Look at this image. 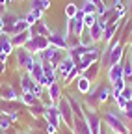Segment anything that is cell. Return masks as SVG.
I'll return each mask as SVG.
<instances>
[{
  "instance_id": "10",
  "label": "cell",
  "mask_w": 132,
  "mask_h": 134,
  "mask_svg": "<svg viewBox=\"0 0 132 134\" xmlns=\"http://www.w3.org/2000/svg\"><path fill=\"white\" fill-rule=\"evenodd\" d=\"M106 78L112 84H115L117 80H123V63H115V65H110L106 69Z\"/></svg>"
},
{
  "instance_id": "32",
  "label": "cell",
  "mask_w": 132,
  "mask_h": 134,
  "mask_svg": "<svg viewBox=\"0 0 132 134\" xmlns=\"http://www.w3.org/2000/svg\"><path fill=\"white\" fill-rule=\"evenodd\" d=\"M121 97H125L127 100H132V86H130V84H127V86L123 88V91H121Z\"/></svg>"
},
{
  "instance_id": "4",
  "label": "cell",
  "mask_w": 132,
  "mask_h": 134,
  "mask_svg": "<svg viewBox=\"0 0 132 134\" xmlns=\"http://www.w3.org/2000/svg\"><path fill=\"white\" fill-rule=\"evenodd\" d=\"M15 58H17V65L21 71H30L36 63V56L30 54L26 48H15Z\"/></svg>"
},
{
  "instance_id": "6",
  "label": "cell",
  "mask_w": 132,
  "mask_h": 134,
  "mask_svg": "<svg viewBox=\"0 0 132 134\" xmlns=\"http://www.w3.org/2000/svg\"><path fill=\"white\" fill-rule=\"evenodd\" d=\"M43 117L47 119L48 125H52V127H56V129L61 125V117H60V112H58V106H56V104H45Z\"/></svg>"
},
{
  "instance_id": "1",
  "label": "cell",
  "mask_w": 132,
  "mask_h": 134,
  "mask_svg": "<svg viewBox=\"0 0 132 134\" xmlns=\"http://www.w3.org/2000/svg\"><path fill=\"white\" fill-rule=\"evenodd\" d=\"M104 123H106L108 130L113 134H130L128 121L125 119L121 110H106L104 112Z\"/></svg>"
},
{
  "instance_id": "5",
  "label": "cell",
  "mask_w": 132,
  "mask_h": 134,
  "mask_svg": "<svg viewBox=\"0 0 132 134\" xmlns=\"http://www.w3.org/2000/svg\"><path fill=\"white\" fill-rule=\"evenodd\" d=\"M86 121H88V127H89L91 134H101V130H102V119L99 117L97 110L86 108Z\"/></svg>"
},
{
  "instance_id": "35",
  "label": "cell",
  "mask_w": 132,
  "mask_h": 134,
  "mask_svg": "<svg viewBox=\"0 0 132 134\" xmlns=\"http://www.w3.org/2000/svg\"><path fill=\"white\" fill-rule=\"evenodd\" d=\"M9 119H11V121H17V119H19V114H17V112H11V114H9Z\"/></svg>"
},
{
  "instance_id": "27",
  "label": "cell",
  "mask_w": 132,
  "mask_h": 134,
  "mask_svg": "<svg viewBox=\"0 0 132 134\" xmlns=\"http://www.w3.org/2000/svg\"><path fill=\"white\" fill-rule=\"evenodd\" d=\"M99 69H101V63H93L88 71H84L82 75H84L86 78H89V80H93V78H97V75H99Z\"/></svg>"
},
{
  "instance_id": "18",
  "label": "cell",
  "mask_w": 132,
  "mask_h": 134,
  "mask_svg": "<svg viewBox=\"0 0 132 134\" xmlns=\"http://www.w3.org/2000/svg\"><path fill=\"white\" fill-rule=\"evenodd\" d=\"M74 86H76V91H78V93L86 95V93H89V91H91V80H89V78H86L84 75H80V76L74 80Z\"/></svg>"
},
{
  "instance_id": "8",
  "label": "cell",
  "mask_w": 132,
  "mask_h": 134,
  "mask_svg": "<svg viewBox=\"0 0 132 134\" xmlns=\"http://www.w3.org/2000/svg\"><path fill=\"white\" fill-rule=\"evenodd\" d=\"M74 67H76V63H74V60L67 54V50H65V56L61 58V62L58 63V67H56V71H58V76L60 78H65V76H67L73 69H74Z\"/></svg>"
},
{
  "instance_id": "36",
  "label": "cell",
  "mask_w": 132,
  "mask_h": 134,
  "mask_svg": "<svg viewBox=\"0 0 132 134\" xmlns=\"http://www.w3.org/2000/svg\"><path fill=\"white\" fill-rule=\"evenodd\" d=\"M6 13V6H2V4H0V17H2Z\"/></svg>"
},
{
  "instance_id": "2",
  "label": "cell",
  "mask_w": 132,
  "mask_h": 134,
  "mask_svg": "<svg viewBox=\"0 0 132 134\" xmlns=\"http://www.w3.org/2000/svg\"><path fill=\"white\" fill-rule=\"evenodd\" d=\"M48 47H50V43H48V37H45V36H32V37L26 41V45H24L22 48H26L30 54L37 56L39 52L47 50Z\"/></svg>"
},
{
  "instance_id": "39",
  "label": "cell",
  "mask_w": 132,
  "mask_h": 134,
  "mask_svg": "<svg viewBox=\"0 0 132 134\" xmlns=\"http://www.w3.org/2000/svg\"><path fill=\"white\" fill-rule=\"evenodd\" d=\"M0 4H2V6H6V4H8V0H0Z\"/></svg>"
},
{
  "instance_id": "3",
  "label": "cell",
  "mask_w": 132,
  "mask_h": 134,
  "mask_svg": "<svg viewBox=\"0 0 132 134\" xmlns=\"http://www.w3.org/2000/svg\"><path fill=\"white\" fill-rule=\"evenodd\" d=\"M56 106H58V112H60V117H61V123L67 125V129H73V125H74V112L71 108V103L67 100V97L61 99Z\"/></svg>"
},
{
  "instance_id": "19",
  "label": "cell",
  "mask_w": 132,
  "mask_h": 134,
  "mask_svg": "<svg viewBox=\"0 0 132 134\" xmlns=\"http://www.w3.org/2000/svg\"><path fill=\"white\" fill-rule=\"evenodd\" d=\"M30 37H32V32H30V30H24V32H21V34H13V36H11L13 47H15V48L24 47V45H26V41H28Z\"/></svg>"
},
{
  "instance_id": "23",
  "label": "cell",
  "mask_w": 132,
  "mask_h": 134,
  "mask_svg": "<svg viewBox=\"0 0 132 134\" xmlns=\"http://www.w3.org/2000/svg\"><path fill=\"white\" fill-rule=\"evenodd\" d=\"M24 19H26V21L30 23V26H32L34 23H37V21H41V19H43V11H41V9H30V11L26 13Z\"/></svg>"
},
{
  "instance_id": "12",
  "label": "cell",
  "mask_w": 132,
  "mask_h": 134,
  "mask_svg": "<svg viewBox=\"0 0 132 134\" xmlns=\"http://www.w3.org/2000/svg\"><path fill=\"white\" fill-rule=\"evenodd\" d=\"M91 93L97 97L99 103H106L108 99H112V97H110V95H112V86H106V84H99L97 90L91 88Z\"/></svg>"
},
{
  "instance_id": "9",
  "label": "cell",
  "mask_w": 132,
  "mask_h": 134,
  "mask_svg": "<svg viewBox=\"0 0 132 134\" xmlns=\"http://www.w3.org/2000/svg\"><path fill=\"white\" fill-rule=\"evenodd\" d=\"M0 21H2V26H4V34H13V28H15V24H17V21H19V17L15 15L13 11H6L2 17H0Z\"/></svg>"
},
{
  "instance_id": "33",
  "label": "cell",
  "mask_w": 132,
  "mask_h": 134,
  "mask_svg": "<svg viewBox=\"0 0 132 134\" xmlns=\"http://www.w3.org/2000/svg\"><path fill=\"white\" fill-rule=\"evenodd\" d=\"M30 112H32V115H43L45 106H41V104L37 103V106H36V104H34V106H30Z\"/></svg>"
},
{
  "instance_id": "22",
  "label": "cell",
  "mask_w": 132,
  "mask_h": 134,
  "mask_svg": "<svg viewBox=\"0 0 132 134\" xmlns=\"http://www.w3.org/2000/svg\"><path fill=\"white\" fill-rule=\"evenodd\" d=\"M21 100L28 106H34V104L39 103V97L36 93H32V91H26V93H21Z\"/></svg>"
},
{
  "instance_id": "14",
  "label": "cell",
  "mask_w": 132,
  "mask_h": 134,
  "mask_svg": "<svg viewBox=\"0 0 132 134\" xmlns=\"http://www.w3.org/2000/svg\"><path fill=\"white\" fill-rule=\"evenodd\" d=\"M47 95H48V99H50V103H52V104H58L60 100L63 99V93H61V86H60L58 82L50 84V86L47 88Z\"/></svg>"
},
{
  "instance_id": "37",
  "label": "cell",
  "mask_w": 132,
  "mask_h": 134,
  "mask_svg": "<svg viewBox=\"0 0 132 134\" xmlns=\"http://www.w3.org/2000/svg\"><path fill=\"white\" fill-rule=\"evenodd\" d=\"M128 50H130V52H128L127 56H128V58H130V62H132V43H130V48H128Z\"/></svg>"
},
{
  "instance_id": "28",
  "label": "cell",
  "mask_w": 132,
  "mask_h": 134,
  "mask_svg": "<svg viewBox=\"0 0 132 134\" xmlns=\"http://www.w3.org/2000/svg\"><path fill=\"white\" fill-rule=\"evenodd\" d=\"M84 24H86V28H89V26H93L97 21H99V15L97 13H84Z\"/></svg>"
},
{
  "instance_id": "21",
  "label": "cell",
  "mask_w": 132,
  "mask_h": 134,
  "mask_svg": "<svg viewBox=\"0 0 132 134\" xmlns=\"http://www.w3.org/2000/svg\"><path fill=\"white\" fill-rule=\"evenodd\" d=\"M88 34H89V37H91V41H93V43H99V41H102L104 28L99 24V21H97L93 26H89V28H88Z\"/></svg>"
},
{
  "instance_id": "24",
  "label": "cell",
  "mask_w": 132,
  "mask_h": 134,
  "mask_svg": "<svg viewBox=\"0 0 132 134\" xmlns=\"http://www.w3.org/2000/svg\"><path fill=\"white\" fill-rule=\"evenodd\" d=\"M48 8H50V0H30V9L47 11Z\"/></svg>"
},
{
  "instance_id": "38",
  "label": "cell",
  "mask_w": 132,
  "mask_h": 134,
  "mask_svg": "<svg viewBox=\"0 0 132 134\" xmlns=\"http://www.w3.org/2000/svg\"><path fill=\"white\" fill-rule=\"evenodd\" d=\"M4 34V26H2V21H0V36Z\"/></svg>"
},
{
  "instance_id": "31",
  "label": "cell",
  "mask_w": 132,
  "mask_h": 134,
  "mask_svg": "<svg viewBox=\"0 0 132 134\" xmlns=\"http://www.w3.org/2000/svg\"><path fill=\"white\" fill-rule=\"evenodd\" d=\"M80 43L82 45H86V47H91V45H95L93 41H91V37H89V34H88V30L82 34V37H80Z\"/></svg>"
},
{
  "instance_id": "7",
  "label": "cell",
  "mask_w": 132,
  "mask_h": 134,
  "mask_svg": "<svg viewBox=\"0 0 132 134\" xmlns=\"http://www.w3.org/2000/svg\"><path fill=\"white\" fill-rule=\"evenodd\" d=\"M13 52H15V47H13L11 36L9 34H2L0 36V62H6L8 56Z\"/></svg>"
},
{
  "instance_id": "11",
  "label": "cell",
  "mask_w": 132,
  "mask_h": 134,
  "mask_svg": "<svg viewBox=\"0 0 132 134\" xmlns=\"http://www.w3.org/2000/svg\"><path fill=\"white\" fill-rule=\"evenodd\" d=\"M48 43H50V47H56L60 50H67L69 48L67 37H65L63 34H58V32H52L50 36H48Z\"/></svg>"
},
{
  "instance_id": "34",
  "label": "cell",
  "mask_w": 132,
  "mask_h": 134,
  "mask_svg": "<svg viewBox=\"0 0 132 134\" xmlns=\"http://www.w3.org/2000/svg\"><path fill=\"white\" fill-rule=\"evenodd\" d=\"M11 127V119L9 117H0V130H8Z\"/></svg>"
},
{
  "instance_id": "16",
  "label": "cell",
  "mask_w": 132,
  "mask_h": 134,
  "mask_svg": "<svg viewBox=\"0 0 132 134\" xmlns=\"http://www.w3.org/2000/svg\"><path fill=\"white\" fill-rule=\"evenodd\" d=\"M36 80L32 78V75L28 73V71H22V75H21V93H26V91H34V88H36Z\"/></svg>"
},
{
  "instance_id": "42",
  "label": "cell",
  "mask_w": 132,
  "mask_h": 134,
  "mask_svg": "<svg viewBox=\"0 0 132 134\" xmlns=\"http://www.w3.org/2000/svg\"><path fill=\"white\" fill-rule=\"evenodd\" d=\"M0 134H4V132H2V130H0Z\"/></svg>"
},
{
  "instance_id": "26",
  "label": "cell",
  "mask_w": 132,
  "mask_h": 134,
  "mask_svg": "<svg viewBox=\"0 0 132 134\" xmlns=\"http://www.w3.org/2000/svg\"><path fill=\"white\" fill-rule=\"evenodd\" d=\"M78 11L80 9H78L76 4H73V2L67 4V6H65V19H74V17L78 15Z\"/></svg>"
},
{
  "instance_id": "29",
  "label": "cell",
  "mask_w": 132,
  "mask_h": 134,
  "mask_svg": "<svg viewBox=\"0 0 132 134\" xmlns=\"http://www.w3.org/2000/svg\"><path fill=\"white\" fill-rule=\"evenodd\" d=\"M80 75H82V73H80V69H78V67H74V69H73V71H71L67 76L63 78V80H65V86H67V84H71V82H74V80H76Z\"/></svg>"
},
{
  "instance_id": "20",
  "label": "cell",
  "mask_w": 132,
  "mask_h": 134,
  "mask_svg": "<svg viewBox=\"0 0 132 134\" xmlns=\"http://www.w3.org/2000/svg\"><path fill=\"white\" fill-rule=\"evenodd\" d=\"M19 97V93L13 90L11 84H4V86H0V99L2 100H15Z\"/></svg>"
},
{
  "instance_id": "25",
  "label": "cell",
  "mask_w": 132,
  "mask_h": 134,
  "mask_svg": "<svg viewBox=\"0 0 132 134\" xmlns=\"http://www.w3.org/2000/svg\"><path fill=\"white\" fill-rule=\"evenodd\" d=\"M24 30H30V23L22 17V19H19V21H17V24H15L13 34H21V32H24ZM13 34H11V36H13Z\"/></svg>"
},
{
  "instance_id": "13",
  "label": "cell",
  "mask_w": 132,
  "mask_h": 134,
  "mask_svg": "<svg viewBox=\"0 0 132 134\" xmlns=\"http://www.w3.org/2000/svg\"><path fill=\"white\" fill-rule=\"evenodd\" d=\"M93 47V45H91ZM91 47H86V45H82V43H78V45H74V47H71V48H67V54L74 60V63H78L80 62V58L84 56V54H88L89 50H91Z\"/></svg>"
},
{
  "instance_id": "15",
  "label": "cell",
  "mask_w": 132,
  "mask_h": 134,
  "mask_svg": "<svg viewBox=\"0 0 132 134\" xmlns=\"http://www.w3.org/2000/svg\"><path fill=\"white\" fill-rule=\"evenodd\" d=\"M30 32H32V36H45V37H48V36L52 34V30L47 26V23H45L43 19L32 24V26H30Z\"/></svg>"
},
{
  "instance_id": "17",
  "label": "cell",
  "mask_w": 132,
  "mask_h": 134,
  "mask_svg": "<svg viewBox=\"0 0 132 134\" xmlns=\"http://www.w3.org/2000/svg\"><path fill=\"white\" fill-rule=\"evenodd\" d=\"M74 134H91L89 132V127H88V121H86V115L84 117H78L74 115V125L71 129Z\"/></svg>"
},
{
  "instance_id": "40",
  "label": "cell",
  "mask_w": 132,
  "mask_h": 134,
  "mask_svg": "<svg viewBox=\"0 0 132 134\" xmlns=\"http://www.w3.org/2000/svg\"><path fill=\"white\" fill-rule=\"evenodd\" d=\"M128 39H130V43H132V32H130V36H128Z\"/></svg>"
},
{
  "instance_id": "30",
  "label": "cell",
  "mask_w": 132,
  "mask_h": 134,
  "mask_svg": "<svg viewBox=\"0 0 132 134\" xmlns=\"http://www.w3.org/2000/svg\"><path fill=\"white\" fill-rule=\"evenodd\" d=\"M80 9H82V13H97V6L91 2V0H86Z\"/></svg>"
},
{
  "instance_id": "41",
  "label": "cell",
  "mask_w": 132,
  "mask_h": 134,
  "mask_svg": "<svg viewBox=\"0 0 132 134\" xmlns=\"http://www.w3.org/2000/svg\"><path fill=\"white\" fill-rule=\"evenodd\" d=\"M8 2H15V0H8Z\"/></svg>"
}]
</instances>
